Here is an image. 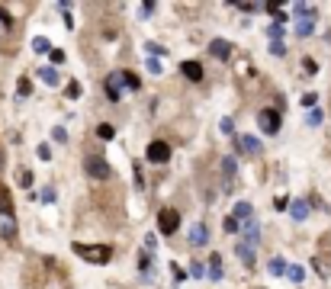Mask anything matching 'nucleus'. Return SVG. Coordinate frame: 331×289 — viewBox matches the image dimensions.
<instances>
[{"label": "nucleus", "instance_id": "5701e85b", "mask_svg": "<svg viewBox=\"0 0 331 289\" xmlns=\"http://www.w3.org/2000/svg\"><path fill=\"white\" fill-rule=\"evenodd\" d=\"M222 228L228 231V235H241V222H238V219H231V215H228V219H225V225H222Z\"/></svg>", "mask_w": 331, "mask_h": 289}, {"label": "nucleus", "instance_id": "393cba45", "mask_svg": "<svg viewBox=\"0 0 331 289\" xmlns=\"http://www.w3.org/2000/svg\"><path fill=\"white\" fill-rule=\"evenodd\" d=\"M286 276H290V280H293V283H302V276H306V273H302V267H290V270H286Z\"/></svg>", "mask_w": 331, "mask_h": 289}, {"label": "nucleus", "instance_id": "e433bc0d", "mask_svg": "<svg viewBox=\"0 0 331 289\" xmlns=\"http://www.w3.org/2000/svg\"><path fill=\"white\" fill-rule=\"evenodd\" d=\"M203 273H206V270H203V264H196V260H193V264H190V276H196V280H200Z\"/></svg>", "mask_w": 331, "mask_h": 289}, {"label": "nucleus", "instance_id": "7c9ffc66", "mask_svg": "<svg viewBox=\"0 0 331 289\" xmlns=\"http://www.w3.org/2000/svg\"><path fill=\"white\" fill-rule=\"evenodd\" d=\"M222 132L235 138V119H231V116H225V119H222Z\"/></svg>", "mask_w": 331, "mask_h": 289}, {"label": "nucleus", "instance_id": "f257e3e1", "mask_svg": "<svg viewBox=\"0 0 331 289\" xmlns=\"http://www.w3.org/2000/svg\"><path fill=\"white\" fill-rule=\"evenodd\" d=\"M142 81L135 71H113V74L106 77V84H103V93H106L109 103H119L123 100V90H139Z\"/></svg>", "mask_w": 331, "mask_h": 289}, {"label": "nucleus", "instance_id": "412c9836", "mask_svg": "<svg viewBox=\"0 0 331 289\" xmlns=\"http://www.w3.org/2000/svg\"><path fill=\"white\" fill-rule=\"evenodd\" d=\"M293 13L299 16V20L302 16H315V7H312V3H293Z\"/></svg>", "mask_w": 331, "mask_h": 289}, {"label": "nucleus", "instance_id": "c756f323", "mask_svg": "<svg viewBox=\"0 0 331 289\" xmlns=\"http://www.w3.org/2000/svg\"><path fill=\"white\" fill-rule=\"evenodd\" d=\"M267 36L273 39V42H280V36H283V26L280 23H273V26H267Z\"/></svg>", "mask_w": 331, "mask_h": 289}, {"label": "nucleus", "instance_id": "cd10ccee", "mask_svg": "<svg viewBox=\"0 0 331 289\" xmlns=\"http://www.w3.org/2000/svg\"><path fill=\"white\" fill-rule=\"evenodd\" d=\"M64 93H68V100H77V97H81V84H77V81H71V84L64 87Z\"/></svg>", "mask_w": 331, "mask_h": 289}, {"label": "nucleus", "instance_id": "20e7f679", "mask_svg": "<svg viewBox=\"0 0 331 289\" xmlns=\"http://www.w3.org/2000/svg\"><path fill=\"white\" fill-rule=\"evenodd\" d=\"M177 228H180V212L177 209H161V212H158V231H161L164 238H170Z\"/></svg>", "mask_w": 331, "mask_h": 289}, {"label": "nucleus", "instance_id": "2f4dec72", "mask_svg": "<svg viewBox=\"0 0 331 289\" xmlns=\"http://www.w3.org/2000/svg\"><path fill=\"white\" fill-rule=\"evenodd\" d=\"M52 138H55L58 144H62V142H68V132H64L62 125H55V129H52Z\"/></svg>", "mask_w": 331, "mask_h": 289}, {"label": "nucleus", "instance_id": "7ed1b4c3", "mask_svg": "<svg viewBox=\"0 0 331 289\" xmlns=\"http://www.w3.org/2000/svg\"><path fill=\"white\" fill-rule=\"evenodd\" d=\"M84 174L93 177V180H109V177H113V167H109L100 154H87L84 158Z\"/></svg>", "mask_w": 331, "mask_h": 289}, {"label": "nucleus", "instance_id": "4be33fe9", "mask_svg": "<svg viewBox=\"0 0 331 289\" xmlns=\"http://www.w3.org/2000/svg\"><path fill=\"white\" fill-rule=\"evenodd\" d=\"M16 93H20V97H29V93H32V81H29V77H20V84H16Z\"/></svg>", "mask_w": 331, "mask_h": 289}, {"label": "nucleus", "instance_id": "f8f14e48", "mask_svg": "<svg viewBox=\"0 0 331 289\" xmlns=\"http://www.w3.org/2000/svg\"><path fill=\"white\" fill-rule=\"evenodd\" d=\"M315 32V16H302V20H296V36L299 39H309Z\"/></svg>", "mask_w": 331, "mask_h": 289}, {"label": "nucleus", "instance_id": "a19ab883", "mask_svg": "<svg viewBox=\"0 0 331 289\" xmlns=\"http://www.w3.org/2000/svg\"><path fill=\"white\" fill-rule=\"evenodd\" d=\"M270 52H273V55H286V45H283V42H270Z\"/></svg>", "mask_w": 331, "mask_h": 289}, {"label": "nucleus", "instance_id": "aec40b11", "mask_svg": "<svg viewBox=\"0 0 331 289\" xmlns=\"http://www.w3.org/2000/svg\"><path fill=\"white\" fill-rule=\"evenodd\" d=\"M36 74H39V77H42V81H45V84H48V87H55V84H58V74H55V68H39V71H36Z\"/></svg>", "mask_w": 331, "mask_h": 289}, {"label": "nucleus", "instance_id": "423d86ee", "mask_svg": "<svg viewBox=\"0 0 331 289\" xmlns=\"http://www.w3.org/2000/svg\"><path fill=\"white\" fill-rule=\"evenodd\" d=\"M238 241H245V244H251V248H257V244L264 241L261 225H257L254 219H251V222H245V225H241V238H238Z\"/></svg>", "mask_w": 331, "mask_h": 289}, {"label": "nucleus", "instance_id": "c85d7f7f", "mask_svg": "<svg viewBox=\"0 0 331 289\" xmlns=\"http://www.w3.org/2000/svg\"><path fill=\"white\" fill-rule=\"evenodd\" d=\"M302 71H306V77H312V74L318 71V64H315L312 58H302Z\"/></svg>", "mask_w": 331, "mask_h": 289}, {"label": "nucleus", "instance_id": "473e14b6", "mask_svg": "<svg viewBox=\"0 0 331 289\" xmlns=\"http://www.w3.org/2000/svg\"><path fill=\"white\" fill-rule=\"evenodd\" d=\"M170 273H174V280H177V283L186 280V273H184V267H180V264H170Z\"/></svg>", "mask_w": 331, "mask_h": 289}, {"label": "nucleus", "instance_id": "4468645a", "mask_svg": "<svg viewBox=\"0 0 331 289\" xmlns=\"http://www.w3.org/2000/svg\"><path fill=\"white\" fill-rule=\"evenodd\" d=\"M206 276H209V280H212V283H219V280H222V257H219V254H212V257H209Z\"/></svg>", "mask_w": 331, "mask_h": 289}, {"label": "nucleus", "instance_id": "1a4fd4ad", "mask_svg": "<svg viewBox=\"0 0 331 289\" xmlns=\"http://www.w3.org/2000/svg\"><path fill=\"white\" fill-rule=\"evenodd\" d=\"M0 238H16V215L10 212H0Z\"/></svg>", "mask_w": 331, "mask_h": 289}, {"label": "nucleus", "instance_id": "f03ea898", "mask_svg": "<svg viewBox=\"0 0 331 289\" xmlns=\"http://www.w3.org/2000/svg\"><path fill=\"white\" fill-rule=\"evenodd\" d=\"M71 251H74L77 257H84L87 264H109V260H113V248H109V244H81V241H74Z\"/></svg>", "mask_w": 331, "mask_h": 289}, {"label": "nucleus", "instance_id": "a211bd4d", "mask_svg": "<svg viewBox=\"0 0 331 289\" xmlns=\"http://www.w3.org/2000/svg\"><path fill=\"white\" fill-rule=\"evenodd\" d=\"M10 29H13V20H10V13L3 7H0V39H7Z\"/></svg>", "mask_w": 331, "mask_h": 289}, {"label": "nucleus", "instance_id": "4c0bfd02", "mask_svg": "<svg viewBox=\"0 0 331 289\" xmlns=\"http://www.w3.org/2000/svg\"><path fill=\"white\" fill-rule=\"evenodd\" d=\"M52 64H64V52L62 48H52Z\"/></svg>", "mask_w": 331, "mask_h": 289}, {"label": "nucleus", "instance_id": "72a5a7b5", "mask_svg": "<svg viewBox=\"0 0 331 289\" xmlns=\"http://www.w3.org/2000/svg\"><path fill=\"white\" fill-rule=\"evenodd\" d=\"M222 170H225V177H235V158H225L222 161Z\"/></svg>", "mask_w": 331, "mask_h": 289}, {"label": "nucleus", "instance_id": "6ab92c4d", "mask_svg": "<svg viewBox=\"0 0 331 289\" xmlns=\"http://www.w3.org/2000/svg\"><path fill=\"white\" fill-rule=\"evenodd\" d=\"M32 52H36V55H52V45H48V39L45 36H36V39H32Z\"/></svg>", "mask_w": 331, "mask_h": 289}, {"label": "nucleus", "instance_id": "f704fd0d", "mask_svg": "<svg viewBox=\"0 0 331 289\" xmlns=\"http://www.w3.org/2000/svg\"><path fill=\"white\" fill-rule=\"evenodd\" d=\"M315 103H318V97H315V93H306V97H302V106H309V109H318Z\"/></svg>", "mask_w": 331, "mask_h": 289}, {"label": "nucleus", "instance_id": "bb28decb", "mask_svg": "<svg viewBox=\"0 0 331 289\" xmlns=\"http://www.w3.org/2000/svg\"><path fill=\"white\" fill-rule=\"evenodd\" d=\"M7 209H10V190L0 186V212H7Z\"/></svg>", "mask_w": 331, "mask_h": 289}, {"label": "nucleus", "instance_id": "39448f33", "mask_svg": "<svg viewBox=\"0 0 331 289\" xmlns=\"http://www.w3.org/2000/svg\"><path fill=\"white\" fill-rule=\"evenodd\" d=\"M257 125L264 129V135H277L280 132V113L277 109H261L257 113Z\"/></svg>", "mask_w": 331, "mask_h": 289}, {"label": "nucleus", "instance_id": "f3484780", "mask_svg": "<svg viewBox=\"0 0 331 289\" xmlns=\"http://www.w3.org/2000/svg\"><path fill=\"white\" fill-rule=\"evenodd\" d=\"M290 215H293L296 222H302L309 215V203L306 199H293V203H290Z\"/></svg>", "mask_w": 331, "mask_h": 289}, {"label": "nucleus", "instance_id": "2eb2a0df", "mask_svg": "<svg viewBox=\"0 0 331 289\" xmlns=\"http://www.w3.org/2000/svg\"><path fill=\"white\" fill-rule=\"evenodd\" d=\"M251 203H245V199H241V203H235V209H231V219H238L241 225H245V222H251Z\"/></svg>", "mask_w": 331, "mask_h": 289}, {"label": "nucleus", "instance_id": "b1692460", "mask_svg": "<svg viewBox=\"0 0 331 289\" xmlns=\"http://www.w3.org/2000/svg\"><path fill=\"white\" fill-rule=\"evenodd\" d=\"M267 267H270V273H277V276H280V273H286V270H290V267H286V264H283V260H280V257H273V260H270Z\"/></svg>", "mask_w": 331, "mask_h": 289}, {"label": "nucleus", "instance_id": "a878e982", "mask_svg": "<svg viewBox=\"0 0 331 289\" xmlns=\"http://www.w3.org/2000/svg\"><path fill=\"white\" fill-rule=\"evenodd\" d=\"M97 135H100V138H106V142H109V138L116 135V129H113V125H109V122H103L100 129H97Z\"/></svg>", "mask_w": 331, "mask_h": 289}, {"label": "nucleus", "instance_id": "ddd939ff", "mask_svg": "<svg viewBox=\"0 0 331 289\" xmlns=\"http://www.w3.org/2000/svg\"><path fill=\"white\" fill-rule=\"evenodd\" d=\"M209 52L216 55L219 61H225V58H228V55H231V45H228V42H225V39H212V42H209Z\"/></svg>", "mask_w": 331, "mask_h": 289}, {"label": "nucleus", "instance_id": "0eeeda50", "mask_svg": "<svg viewBox=\"0 0 331 289\" xmlns=\"http://www.w3.org/2000/svg\"><path fill=\"white\" fill-rule=\"evenodd\" d=\"M145 158L151 161V164H164V161L170 158V144L167 142H151L148 151H145Z\"/></svg>", "mask_w": 331, "mask_h": 289}, {"label": "nucleus", "instance_id": "37998d69", "mask_svg": "<svg viewBox=\"0 0 331 289\" xmlns=\"http://www.w3.org/2000/svg\"><path fill=\"white\" fill-rule=\"evenodd\" d=\"M290 203H293V199H286V196H280V199H277V203H273V206H277L280 212H283V209H290Z\"/></svg>", "mask_w": 331, "mask_h": 289}, {"label": "nucleus", "instance_id": "c9c22d12", "mask_svg": "<svg viewBox=\"0 0 331 289\" xmlns=\"http://www.w3.org/2000/svg\"><path fill=\"white\" fill-rule=\"evenodd\" d=\"M309 125H322V109H312L309 113Z\"/></svg>", "mask_w": 331, "mask_h": 289}, {"label": "nucleus", "instance_id": "49530a36", "mask_svg": "<svg viewBox=\"0 0 331 289\" xmlns=\"http://www.w3.org/2000/svg\"><path fill=\"white\" fill-rule=\"evenodd\" d=\"M0 167H3V154H0Z\"/></svg>", "mask_w": 331, "mask_h": 289}, {"label": "nucleus", "instance_id": "dca6fc26", "mask_svg": "<svg viewBox=\"0 0 331 289\" xmlns=\"http://www.w3.org/2000/svg\"><path fill=\"white\" fill-rule=\"evenodd\" d=\"M254 251H257V248H251V244H245V241H238V248H235V254L241 257V264H245V267H254Z\"/></svg>", "mask_w": 331, "mask_h": 289}, {"label": "nucleus", "instance_id": "6e6552de", "mask_svg": "<svg viewBox=\"0 0 331 289\" xmlns=\"http://www.w3.org/2000/svg\"><path fill=\"white\" fill-rule=\"evenodd\" d=\"M235 151H245V154H257L261 151V142L251 135H235Z\"/></svg>", "mask_w": 331, "mask_h": 289}, {"label": "nucleus", "instance_id": "58836bf2", "mask_svg": "<svg viewBox=\"0 0 331 289\" xmlns=\"http://www.w3.org/2000/svg\"><path fill=\"white\" fill-rule=\"evenodd\" d=\"M148 71H151V74H161V61H158V58H148Z\"/></svg>", "mask_w": 331, "mask_h": 289}, {"label": "nucleus", "instance_id": "c03bdc74", "mask_svg": "<svg viewBox=\"0 0 331 289\" xmlns=\"http://www.w3.org/2000/svg\"><path fill=\"white\" fill-rule=\"evenodd\" d=\"M145 48H148V52H151V55H164V48H161V45H154V42H148Z\"/></svg>", "mask_w": 331, "mask_h": 289}, {"label": "nucleus", "instance_id": "a18cd8bd", "mask_svg": "<svg viewBox=\"0 0 331 289\" xmlns=\"http://www.w3.org/2000/svg\"><path fill=\"white\" fill-rule=\"evenodd\" d=\"M42 199H45V203H55V190H52V186H48V190H42Z\"/></svg>", "mask_w": 331, "mask_h": 289}, {"label": "nucleus", "instance_id": "79ce46f5", "mask_svg": "<svg viewBox=\"0 0 331 289\" xmlns=\"http://www.w3.org/2000/svg\"><path fill=\"white\" fill-rule=\"evenodd\" d=\"M29 183H32V174L29 170H20V186H29Z\"/></svg>", "mask_w": 331, "mask_h": 289}, {"label": "nucleus", "instance_id": "9d476101", "mask_svg": "<svg viewBox=\"0 0 331 289\" xmlns=\"http://www.w3.org/2000/svg\"><path fill=\"white\" fill-rule=\"evenodd\" d=\"M180 71H184V77H186V81H193V84H200V81H203V64H200V61H184Z\"/></svg>", "mask_w": 331, "mask_h": 289}, {"label": "nucleus", "instance_id": "9b49d317", "mask_svg": "<svg viewBox=\"0 0 331 289\" xmlns=\"http://www.w3.org/2000/svg\"><path fill=\"white\" fill-rule=\"evenodd\" d=\"M206 241H209V228L203 225V222H200V225H193V228H190V244H193V248H203Z\"/></svg>", "mask_w": 331, "mask_h": 289}, {"label": "nucleus", "instance_id": "ea45409f", "mask_svg": "<svg viewBox=\"0 0 331 289\" xmlns=\"http://www.w3.org/2000/svg\"><path fill=\"white\" fill-rule=\"evenodd\" d=\"M36 151H39V158H42V161H48V158H52V148H48V144H39Z\"/></svg>", "mask_w": 331, "mask_h": 289}]
</instances>
